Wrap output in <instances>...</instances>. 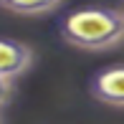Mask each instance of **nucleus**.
I'll list each match as a JSON object with an SVG mask.
<instances>
[{
  "label": "nucleus",
  "mask_w": 124,
  "mask_h": 124,
  "mask_svg": "<svg viewBox=\"0 0 124 124\" xmlns=\"http://www.w3.org/2000/svg\"><path fill=\"white\" fill-rule=\"evenodd\" d=\"M33 66V51L20 41L0 38V76L18 78Z\"/></svg>",
  "instance_id": "nucleus-3"
},
{
  "label": "nucleus",
  "mask_w": 124,
  "mask_h": 124,
  "mask_svg": "<svg viewBox=\"0 0 124 124\" xmlns=\"http://www.w3.org/2000/svg\"><path fill=\"white\" fill-rule=\"evenodd\" d=\"M58 5L61 0H0V8L18 15H46Z\"/></svg>",
  "instance_id": "nucleus-4"
},
{
  "label": "nucleus",
  "mask_w": 124,
  "mask_h": 124,
  "mask_svg": "<svg viewBox=\"0 0 124 124\" xmlns=\"http://www.w3.org/2000/svg\"><path fill=\"white\" fill-rule=\"evenodd\" d=\"M10 96H13V78L0 76V106H3V104H8Z\"/></svg>",
  "instance_id": "nucleus-5"
},
{
  "label": "nucleus",
  "mask_w": 124,
  "mask_h": 124,
  "mask_svg": "<svg viewBox=\"0 0 124 124\" xmlns=\"http://www.w3.org/2000/svg\"><path fill=\"white\" fill-rule=\"evenodd\" d=\"M58 33L66 43L84 51H109L124 41V10L78 8L58 20Z\"/></svg>",
  "instance_id": "nucleus-1"
},
{
  "label": "nucleus",
  "mask_w": 124,
  "mask_h": 124,
  "mask_svg": "<svg viewBox=\"0 0 124 124\" xmlns=\"http://www.w3.org/2000/svg\"><path fill=\"white\" fill-rule=\"evenodd\" d=\"M91 96L109 106H124V63L101 69L91 78Z\"/></svg>",
  "instance_id": "nucleus-2"
}]
</instances>
